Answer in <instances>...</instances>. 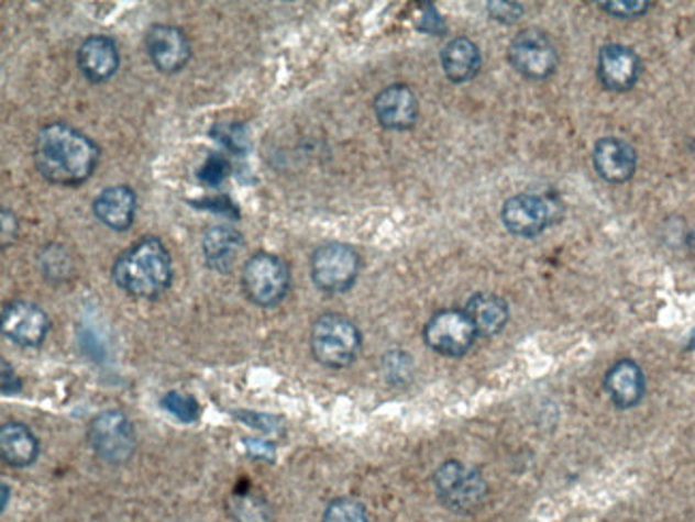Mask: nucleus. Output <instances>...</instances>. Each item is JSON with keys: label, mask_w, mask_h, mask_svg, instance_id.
Listing matches in <instances>:
<instances>
[{"label": "nucleus", "mask_w": 695, "mask_h": 522, "mask_svg": "<svg viewBox=\"0 0 695 522\" xmlns=\"http://www.w3.org/2000/svg\"><path fill=\"white\" fill-rule=\"evenodd\" d=\"M488 13L501 24H511L522 15V7L518 2H490Z\"/></svg>", "instance_id": "nucleus-30"}, {"label": "nucleus", "mask_w": 695, "mask_h": 522, "mask_svg": "<svg viewBox=\"0 0 695 522\" xmlns=\"http://www.w3.org/2000/svg\"><path fill=\"white\" fill-rule=\"evenodd\" d=\"M242 248H244L242 234L235 232L232 227H228V225L210 227L203 234V241H201L203 259L217 273L232 270V266L238 262V255H240Z\"/></svg>", "instance_id": "nucleus-19"}, {"label": "nucleus", "mask_w": 695, "mask_h": 522, "mask_svg": "<svg viewBox=\"0 0 695 522\" xmlns=\"http://www.w3.org/2000/svg\"><path fill=\"white\" fill-rule=\"evenodd\" d=\"M291 273L285 259L272 253H255L242 268V287L246 298L257 307H276L285 300Z\"/></svg>", "instance_id": "nucleus-4"}, {"label": "nucleus", "mask_w": 695, "mask_h": 522, "mask_svg": "<svg viewBox=\"0 0 695 522\" xmlns=\"http://www.w3.org/2000/svg\"><path fill=\"white\" fill-rule=\"evenodd\" d=\"M559 203L543 196L518 193L503 203L501 221L505 230L520 238H533L545 232L559 219Z\"/></svg>", "instance_id": "nucleus-10"}, {"label": "nucleus", "mask_w": 695, "mask_h": 522, "mask_svg": "<svg viewBox=\"0 0 695 522\" xmlns=\"http://www.w3.org/2000/svg\"><path fill=\"white\" fill-rule=\"evenodd\" d=\"M599 7H604V11L615 15V18H638L651 9V2H647V0L618 2L617 0V2H599Z\"/></svg>", "instance_id": "nucleus-29"}, {"label": "nucleus", "mask_w": 695, "mask_h": 522, "mask_svg": "<svg viewBox=\"0 0 695 522\" xmlns=\"http://www.w3.org/2000/svg\"><path fill=\"white\" fill-rule=\"evenodd\" d=\"M0 454L9 467H29L40 456V442L26 424L11 420L0 429Z\"/></svg>", "instance_id": "nucleus-20"}, {"label": "nucleus", "mask_w": 695, "mask_h": 522, "mask_svg": "<svg viewBox=\"0 0 695 522\" xmlns=\"http://www.w3.org/2000/svg\"><path fill=\"white\" fill-rule=\"evenodd\" d=\"M112 279L131 298L155 300L169 289L174 279L172 255L158 238L146 236L118 255Z\"/></svg>", "instance_id": "nucleus-2"}, {"label": "nucleus", "mask_w": 695, "mask_h": 522, "mask_svg": "<svg viewBox=\"0 0 695 522\" xmlns=\"http://www.w3.org/2000/svg\"><path fill=\"white\" fill-rule=\"evenodd\" d=\"M690 349H695V330L692 332V338H690Z\"/></svg>", "instance_id": "nucleus-34"}, {"label": "nucleus", "mask_w": 695, "mask_h": 522, "mask_svg": "<svg viewBox=\"0 0 695 522\" xmlns=\"http://www.w3.org/2000/svg\"><path fill=\"white\" fill-rule=\"evenodd\" d=\"M88 443L101 460L120 465L126 463L135 452V431L122 411L106 409L90 420Z\"/></svg>", "instance_id": "nucleus-7"}, {"label": "nucleus", "mask_w": 695, "mask_h": 522, "mask_svg": "<svg viewBox=\"0 0 695 522\" xmlns=\"http://www.w3.org/2000/svg\"><path fill=\"white\" fill-rule=\"evenodd\" d=\"M362 349V334L357 325L337 313L321 315L310 330V352L326 368H348Z\"/></svg>", "instance_id": "nucleus-3"}, {"label": "nucleus", "mask_w": 695, "mask_h": 522, "mask_svg": "<svg viewBox=\"0 0 695 522\" xmlns=\"http://www.w3.org/2000/svg\"><path fill=\"white\" fill-rule=\"evenodd\" d=\"M434 490L439 501L459 514L477 510L488 497L484 476L459 460H448L434 471Z\"/></svg>", "instance_id": "nucleus-5"}, {"label": "nucleus", "mask_w": 695, "mask_h": 522, "mask_svg": "<svg viewBox=\"0 0 695 522\" xmlns=\"http://www.w3.org/2000/svg\"><path fill=\"white\" fill-rule=\"evenodd\" d=\"M606 392L620 409H631L644 399L647 379L642 368L633 360H620L606 375Z\"/></svg>", "instance_id": "nucleus-18"}, {"label": "nucleus", "mask_w": 695, "mask_h": 522, "mask_svg": "<svg viewBox=\"0 0 695 522\" xmlns=\"http://www.w3.org/2000/svg\"><path fill=\"white\" fill-rule=\"evenodd\" d=\"M507 58L527 80H548L559 69V52L554 43L538 29L520 31L507 47Z\"/></svg>", "instance_id": "nucleus-8"}, {"label": "nucleus", "mask_w": 695, "mask_h": 522, "mask_svg": "<svg viewBox=\"0 0 695 522\" xmlns=\"http://www.w3.org/2000/svg\"><path fill=\"white\" fill-rule=\"evenodd\" d=\"M595 171L613 185H622L631 180L638 167V155L631 144L618 137H602L593 148Z\"/></svg>", "instance_id": "nucleus-15"}, {"label": "nucleus", "mask_w": 695, "mask_h": 522, "mask_svg": "<svg viewBox=\"0 0 695 522\" xmlns=\"http://www.w3.org/2000/svg\"><path fill=\"white\" fill-rule=\"evenodd\" d=\"M212 137L219 140L225 148H230L233 153H244L249 148V133H246V126L240 122L214 124Z\"/></svg>", "instance_id": "nucleus-25"}, {"label": "nucleus", "mask_w": 695, "mask_h": 522, "mask_svg": "<svg viewBox=\"0 0 695 522\" xmlns=\"http://www.w3.org/2000/svg\"><path fill=\"white\" fill-rule=\"evenodd\" d=\"M20 386H22V381L18 379L13 366H9V362L2 360V392L15 395V392H20Z\"/></svg>", "instance_id": "nucleus-32"}, {"label": "nucleus", "mask_w": 695, "mask_h": 522, "mask_svg": "<svg viewBox=\"0 0 695 522\" xmlns=\"http://www.w3.org/2000/svg\"><path fill=\"white\" fill-rule=\"evenodd\" d=\"M373 110L387 131H409L420 119V101L407 84H391L379 90Z\"/></svg>", "instance_id": "nucleus-14"}, {"label": "nucleus", "mask_w": 695, "mask_h": 522, "mask_svg": "<svg viewBox=\"0 0 695 522\" xmlns=\"http://www.w3.org/2000/svg\"><path fill=\"white\" fill-rule=\"evenodd\" d=\"M233 522H271L268 501L257 495H235L230 506Z\"/></svg>", "instance_id": "nucleus-23"}, {"label": "nucleus", "mask_w": 695, "mask_h": 522, "mask_svg": "<svg viewBox=\"0 0 695 522\" xmlns=\"http://www.w3.org/2000/svg\"><path fill=\"white\" fill-rule=\"evenodd\" d=\"M360 255L343 242H328L310 257L312 281L328 293H343L353 287L360 275Z\"/></svg>", "instance_id": "nucleus-6"}, {"label": "nucleus", "mask_w": 695, "mask_h": 522, "mask_svg": "<svg viewBox=\"0 0 695 522\" xmlns=\"http://www.w3.org/2000/svg\"><path fill=\"white\" fill-rule=\"evenodd\" d=\"M477 330L471 318L459 309L434 313L424 325V343L439 356L461 358L477 341Z\"/></svg>", "instance_id": "nucleus-9"}, {"label": "nucleus", "mask_w": 695, "mask_h": 522, "mask_svg": "<svg viewBox=\"0 0 695 522\" xmlns=\"http://www.w3.org/2000/svg\"><path fill=\"white\" fill-rule=\"evenodd\" d=\"M230 174H232V165H230V162H228L225 157H221V155H210L206 162L199 165V169H197L199 182H203V185H208V187L221 185Z\"/></svg>", "instance_id": "nucleus-27"}, {"label": "nucleus", "mask_w": 695, "mask_h": 522, "mask_svg": "<svg viewBox=\"0 0 695 522\" xmlns=\"http://www.w3.org/2000/svg\"><path fill=\"white\" fill-rule=\"evenodd\" d=\"M384 370H386L387 381L402 384L411 377V358L398 349L389 352L384 360Z\"/></svg>", "instance_id": "nucleus-28"}, {"label": "nucleus", "mask_w": 695, "mask_h": 522, "mask_svg": "<svg viewBox=\"0 0 695 522\" xmlns=\"http://www.w3.org/2000/svg\"><path fill=\"white\" fill-rule=\"evenodd\" d=\"M464 313L471 318L479 336H497L509 322V307L495 293H475L466 302Z\"/></svg>", "instance_id": "nucleus-22"}, {"label": "nucleus", "mask_w": 695, "mask_h": 522, "mask_svg": "<svg viewBox=\"0 0 695 522\" xmlns=\"http://www.w3.org/2000/svg\"><path fill=\"white\" fill-rule=\"evenodd\" d=\"M2 332L20 347H40L49 334V318L31 300H11L2 307Z\"/></svg>", "instance_id": "nucleus-11"}, {"label": "nucleus", "mask_w": 695, "mask_h": 522, "mask_svg": "<svg viewBox=\"0 0 695 522\" xmlns=\"http://www.w3.org/2000/svg\"><path fill=\"white\" fill-rule=\"evenodd\" d=\"M78 67L81 76L92 84H101L117 76L120 54L117 43L106 35H92L79 45Z\"/></svg>", "instance_id": "nucleus-16"}, {"label": "nucleus", "mask_w": 695, "mask_h": 522, "mask_svg": "<svg viewBox=\"0 0 695 522\" xmlns=\"http://www.w3.org/2000/svg\"><path fill=\"white\" fill-rule=\"evenodd\" d=\"M0 219H2V248H4V246H9L11 242L15 241V236H18V219L7 208L2 210Z\"/></svg>", "instance_id": "nucleus-31"}, {"label": "nucleus", "mask_w": 695, "mask_h": 522, "mask_svg": "<svg viewBox=\"0 0 695 522\" xmlns=\"http://www.w3.org/2000/svg\"><path fill=\"white\" fill-rule=\"evenodd\" d=\"M33 162L52 185L76 187L86 182L99 163V146L71 124H45L33 146Z\"/></svg>", "instance_id": "nucleus-1"}, {"label": "nucleus", "mask_w": 695, "mask_h": 522, "mask_svg": "<svg viewBox=\"0 0 695 522\" xmlns=\"http://www.w3.org/2000/svg\"><path fill=\"white\" fill-rule=\"evenodd\" d=\"M163 407L176 415L180 422H195L201 413L199 409V402L195 401L194 397L189 395H183V392H167L163 397Z\"/></svg>", "instance_id": "nucleus-26"}, {"label": "nucleus", "mask_w": 695, "mask_h": 522, "mask_svg": "<svg viewBox=\"0 0 695 522\" xmlns=\"http://www.w3.org/2000/svg\"><path fill=\"white\" fill-rule=\"evenodd\" d=\"M321 522H371V519L360 501L337 499L326 508Z\"/></svg>", "instance_id": "nucleus-24"}, {"label": "nucleus", "mask_w": 695, "mask_h": 522, "mask_svg": "<svg viewBox=\"0 0 695 522\" xmlns=\"http://www.w3.org/2000/svg\"><path fill=\"white\" fill-rule=\"evenodd\" d=\"M151 63L161 74H178L191 58V41L187 33L172 24H155L146 35Z\"/></svg>", "instance_id": "nucleus-13"}, {"label": "nucleus", "mask_w": 695, "mask_h": 522, "mask_svg": "<svg viewBox=\"0 0 695 522\" xmlns=\"http://www.w3.org/2000/svg\"><path fill=\"white\" fill-rule=\"evenodd\" d=\"M95 216L114 232H126L135 221L137 198L131 187L114 185L103 189L92 203Z\"/></svg>", "instance_id": "nucleus-17"}, {"label": "nucleus", "mask_w": 695, "mask_h": 522, "mask_svg": "<svg viewBox=\"0 0 695 522\" xmlns=\"http://www.w3.org/2000/svg\"><path fill=\"white\" fill-rule=\"evenodd\" d=\"M642 74L640 56L622 45V43H606L597 56V78L602 86L610 92H627L631 90Z\"/></svg>", "instance_id": "nucleus-12"}, {"label": "nucleus", "mask_w": 695, "mask_h": 522, "mask_svg": "<svg viewBox=\"0 0 695 522\" xmlns=\"http://www.w3.org/2000/svg\"><path fill=\"white\" fill-rule=\"evenodd\" d=\"M441 69L454 84L473 80L482 69V52L468 37H456L441 52Z\"/></svg>", "instance_id": "nucleus-21"}, {"label": "nucleus", "mask_w": 695, "mask_h": 522, "mask_svg": "<svg viewBox=\"0 0 695 522\" xmlns=\"http://www.w3.org/2000/svg\"><path fill=\"white\" fill-rule=\"evenodd\" d=\"M197 206H199V208H210L212 212H223V214H230V216H233V212H235V206H233L228 196H221V198H210V200L199 201Z\"/></svg>", "instance_id": "nucleus-33"}]
</instances>
